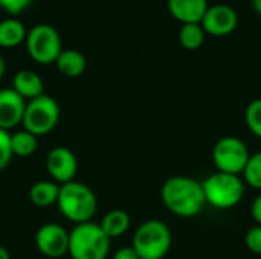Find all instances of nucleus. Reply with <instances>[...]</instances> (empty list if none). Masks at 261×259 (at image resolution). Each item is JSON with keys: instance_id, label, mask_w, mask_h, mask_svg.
<instances>
[{"instance_id": "nucleus-1", "label": "nucleus", "mask_w": 261, "mask_h": 259, "mask_svg": "<svg viewBox=\"0 0 261 259\" xmlns=\"http://www.w3.org/2000/svg\"><path fill=\"white\" fill-rule=\"evenodd\" d=\"M161 198L165 208L180 218L197 217L206 205L202 183L187 176H174L165 180L161 188Z\"/></svg>"}, {"instance_id": "nucleus-2", "label": "nucleus", "mask_w": 261, "mask_h": 259, "mask_svg": "<svg viewBox=\"0 0 261 259\" xmlns=\"http://www.w3.org/2000/svg\"><path fill=\"white\" fill-rule=\"evenodd\" d=\"M57 208L70 223L83 224L93 220L98 211V198L92 188L73 180L60 186Z\"/></svg>"}, {"instance_id": "nucleus-3", "label": "nucleus", "mask_w": 261, "mask_h": 259, "mask_svg": "<svg viewBox=\"0 0 261 259\" xmlns=\"http://www.w3.org/2000/svg\"><path fill=\"white\" fill-rule=\"evenodd\" d=\"M110 241L101 226L93 221L75 224L69 232V256L72 259H107Z\"/></svg>"}, {"instance_id": "nucleus-4", "label": "nucleus", "mask_w": 261, "mask_h": 259, "mask_svg": "<svg viewBox=\"0 0 261 259\" xmlns=\"http://www.w3.org/2000/svg\"><path fill=\"white\" fill-rule=\"evenodd\" d=\"M171 231L161 220H145L133 234L132 247L141 259H164L171 247Z\"/></svg>"}, {"instance_id": "nucleus-5", "label": "nucleus", "mask_w": 261, "mask_h": 259, "mask_svg": "<svg viewBox=\"0 0 261 259\" xmlns=\"http://www.w3.org/2000/svg\"><path fill=\"white\" fill-rule=\"evenodd\" d=\"M206 205L225 211L236 208L245 197V180L240 176L214 172L202 182Z\"/></svg>"}, {"instance_id": "nucleus-6", "label": "nucleus", "mask_w": 261, "mask_h": 259, "mask_svg": "<svg viewBox=\"0 0 261 259\" xmlns=\"http://www.w3.org/2000/svg\"><path fill=\"white\" fill-rule=\"evenodd\" d=\"M26 50L32 61L37 64H55L57 58L63 52V41L60 32L46 23L32 26L26 35Z\"/></svg>"}, {"instance_id": "nucleus-7", "label": "nucleus", "mask_w": 261, "mask_h": 259, "mask_svg": "<svg viewBox=\"0 0 261 259\" xmlns=\"http://www.w3.org/2000/svg\"><path fill=\"white\" fill-rule=\"evenodd\" d=\"M61 108L49 95H41L35 99L26 102V110L23 116V128L40 137L50 133L60 122Z\"/></svg>"}, {"instance_id": "nucleus-8", "label": "nucleus", "mask_w": 261, "mask_h": 259, "mask_svg": "<svg viewBox=\"0 0 261 259\" xmlns=\"http://www.w3.org/2000/svg\"><path fill=\"white\" fill-rule=\"evenodd\" d=\"M251 159L246 143L236 136L220 137L213 148V162L219 172L240 176Z\"/></svg>"}, {"instance_id": "nucleus-9", "label": "nucleus", "mask_w": 261, "mask_h": 259, "mask_svg": "<svg viewBox=\"0 0 261 259\" xmlns=\"http://www.w3.org/2000/svg\"><path fill=\"white\" fill-rule=\"evenodd\" d=\"M35 246L46 258H63L69 255V232L57 223H46L35 234Z\"/></svg>"}, {"instance_id": "nucleus-10", "label": "nucleus", "mask_w": 261, "mask_h": 259, "mask_svg": "<svg viewBox=\"0 0 261 259\" xmlns=\"http://www.w3.org/2000/svg\"><path fill=\"white\" fill-rule=\"evenodd\" d=\"M205 34L213 37H226L231 35L239 26L237 11L225 3L213 5L206 9L200 21Z\"/></svg>"}, {"instance_id": "nucleus-11", "label": "nucleus", "mask_w": 261, "mask_h": 259, "mask_svg": "<svg viewBox=\"0 0 261 259\" xmlns=\"http://www.w3.org/2000/svg\"><path fill=\"white\" fill-rule=\"evenodd\" d=\"M46 171L60 186L73 182L78 171L76 156L66 147H55L46 156Z\"/></svg>"}, {"instance_id": "nucleus-12", "label": "nucleus", "mask_w": 261, "mask_h": 259, "mask_svg": "<svg viewBox=\"0 0 261 259\" xmlns=\"http://www.w3.org/2000/svg\"><path fill=\"white\" fill-rule=\"evenodd\" d=\"M26 101L12 89H0V128L14 130L23 122Z\"/></svg>"}, {"instance_id": "nucleus-13", "label": "nucleus", "mask_w": 261, "mask_h": 259, "mask_svg": "<svg viewBox=\"0 0 261 259\" xmlns=\"http://www.w3.org/2000/svg\"><path fill=\"white\" fill-rule=\"evenodd\" d=\"M167 5L173 18L182 24L200 23L210 8L208 0H168Z\"/></svg>"}, {"instance_id": "nucleus-14", "label": "nucleus", "mask_w": 261, "mask_h": 259, "mask_svg": "<svg viewBox=\"0 0 261 259\" xmlns=\"http://www.w3.org/2000/svg\"><path fill=\"white\" fill-rule=\"evenodd\" d=\"M12 89L24 99L31 101L44 95V84L38 73L34 70H18L12 78Z\"/></svg>"}, {"instance_id": "nucleus-15", "label": "nucleus", "mask_w": 261, "mask_h": 259, "mask_svg": "<svg viewBox=\"0 0 261 259\" xmlns=\"http://www.w3.org/2000/svg\"><path fill=\"white\" fill-rule=\"evenodd\" d=\"M58 72L66 78H78L86 72L87 60L83 52L76 49H63L55 61Z\"/></svg>"}, {"instance_id": "nucleus-16", "label": "nucleus", "mask_w": 261, "mask_h": 259, "mask_svg": "<svg viewBox=\"0 0 261 259\" xmlns=\"http://www.w3.org/2000/svg\"><path fill=\"white\" fill-rule=\"evenodd\" d=\"M28 29L15 17H9L0 21V47L14 49L26 41Z\"/></svg>"}, {"instance_id": "nucleus-17", "label": "nucleus", "mask_w": 261, "mask_h": 259, "mask_svg": "<svg viewBox=\"0 0 261 259\" xmlns=\"http://www.w3.org/2000/svg\"><path fill=\"white\" fill-rule=\"evenodd\" d=\"M60 194V185L54 180H40L35 182L29 189V202L37 208H49L57 205Z\"/></svg>"}, {"instance_id": "nucleus-18", "label": "nucleus", "mask_w": 261, "mask_h": 259, "mask_svg": "<svg viewBox=\"0 0 261 259\" xmlns=\"http://www.w3.org/2000/svg\"><path fill=\"white\" fill-rule=\"evenodd\" d=\"M130 215L122 211V209H113L110 212H107L102 218V221L99 223L101 229L104 231V234L113 240V238H119L122 235L127 234V231L130 229Z\"/></svg>"}, {"instance_id": "nucleus-19", "label": "nucleus", "mask_w": 261, "mask_h": 259, "mask_svg": "<svg viewBox=\"0 0 261 259\" xmlns=\"http://www.w3.org/2000/svg\"><path fill=\"white\" fill-rule=\"evenodd\" d=\"M38 140L37 136L29 133L28 130H18L11 134V150L17 157H29L37 151Z\"/></svg>"}, {"instance_id": "nucleus-20", "label": "nucleus", "mask_w": 261, "mask_h": 259, "mask_svg": "<svg viewBox=\"0 0 261 259\" xmlns=\"http://www.w3.org/2000/svg\"><path fill=\"white\" fill-rule=\"evenodd\" d=\"M205 31L200 23L182 24L179 31V43L187 50H197L205 43Z\"/></svg>"}, {"instance_id": "nucleus-21", "label": "nucleus", "mask_w": 261, "mask_h": 259, "mask_svg": "<svg viewBox=\"0 0 261 259\" xmlns=\"http://www.w3.org/2000/svg\"><path fill=\"white\" fill-rule=\"evenodd\" d=\"M242 176L246 185L261 191V151L251 154V159Z\"/></svg>"}, {"instance_id": "nucleus-22", "label": "nucleus", "mask_w": 261, "mask_h": 259, "mask_svg": "<svg viewBox=\"0 0 261 259\" xmlns=\"http://www.w3.org/2000/svg\"><path fill=\"white\" fill-rule=\"evenodd\" d=\"M245 122L248 130L255 137L261 139V98L254 99L248 104L245 110Z\"/></svg>"}, {"instance_id": "nucleus-23", "label": "nucleus", "mask_w": 261, "mask_h": 259, "mask_svg": "<svg viewBox=\"0 0 261 259\" xmlns=\"http://www.w3.org/2000/svg\"><path fill=\"white\" fill-rule=\"evenodd\" d=\"M14 154L11 150V133L0 128V171H3L12 160Z\"/></svg>"}, {"instance_id": "nucleus-24", "label": "nucleus", "mask_w": 261, "mask_h": 259, "mask_svg": "<svg viewBox=\"0 0 261 259\" xmlns=\"http://www.w3.org/2000/svg\"><path fill=\"white\" fill-rule=\"evenodd\" d=\"M245 246L249 252L261 255V226L255 224L245 234Z\"/></svg>"}, {"instance_id": "nucleus-25", "label": "nucleus", "mask_w": 261, "mask_h": 259, "mask_svg": "<svg viewBox=\"0 0 261 259\" xmlns=\"http://www.w3.org/2000/svg\"><path fill=\"white\" fill-rule=\"evenodd\" d=\"M34 0H0V8L11 17H17L24 12Z\"/></svg>"}, {"instance_id": "nucleus-26", "label": "nucleus", "mask_w": 261, "mask_h": 259, "mask_svg": "<svg viewBox=\"0 0 261 259\" xmlns=\"http://www.w3.org/2000/svg\"><path fill=\"white\" fill-rule=\"evenodd\" d=\"M112 259H141L133 247H122L113 253Z\"/></svg>"}, {"instance_id": "nucleus-27", "label": "nucleus", "mask_w": 261, "mask_h": 259, "mask_svg": "<svg viewBox=\"0 0 261 259\" xmlns=\"http://www.w3.org/2000/svg\"><path fill=\"white\" fill-rule=\"evenodd\" d=\"M251 215L254 218V221L261 226V192L255 197V200L252 202V206H251Z\"/></svg>"}, {"instance_id": "nucleus-28", "label": "nucleus", "mask_w": 261, "mask_h": 259, "mask_svg": "<svg viewBox=\"0 0 261 259\" xmlns=\"http://www.w3.org/2000/svg\"><path fill=\"white\" fill-rule=\"evenodd\" d=\"M5 72H6V63H5L3 55L0 53V81H2V78L5 76Z\"/></svg>"}, {"instance_id": "nucleus-29", "label": "nucleus", "mask_w": 261, "mask_h": 259, "mask_svg": "<svg viewBox=\"0 0 261 259\" xmlns=\"http://www.w3.org/2000/svg\"><path fill=\"white\" fill-rule=\"evenodd\" d=\"M0 259H11V255H9L8 249L3 247V246H0Z\"/></svg>"}, {"instance_id": "nucleus-30", "label": "nucleus", "mask_w": 261, "mask_h": 259, "mask_svg": "<svg viewBox=\"0 0 261 259\" xmlns=\"http://www.w3.org/2000/svg\"><path fill=\"white\" fill-rule=\"evenodd\" d=\"M252 6H254V11L261 15V0H252Z\"/></svg>"}]
</instances>
